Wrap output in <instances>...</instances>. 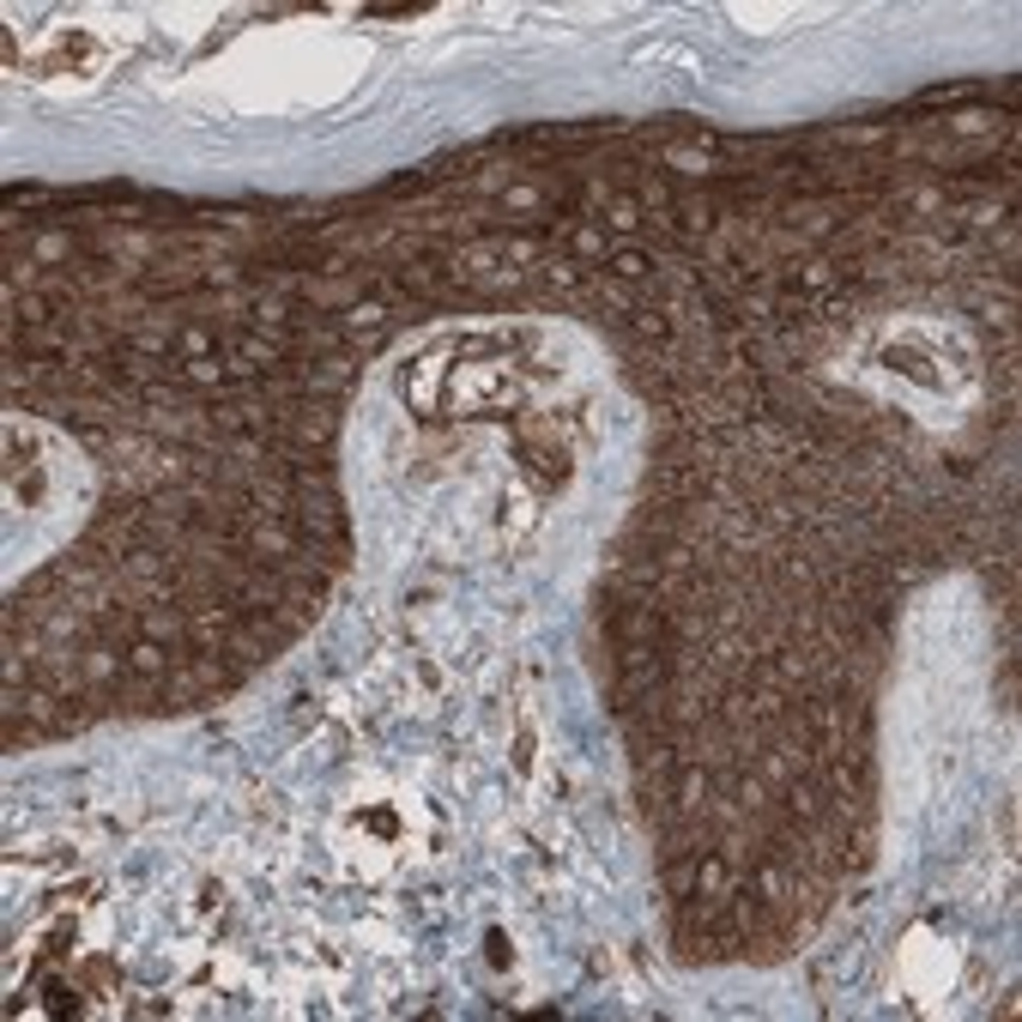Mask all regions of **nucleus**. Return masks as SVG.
I'll return each mask as SVG.
<instances>
[{
    "instance_id": "nucleus-1",
    "label": "nucleus",
    "mask_w": 1022,
    "mask_h": 1022,
    "mask_svg": "<svg viewBox=\"0 0 1022 1022\" xmlns=\"http://www.w3.org/2000/svg\"><path fill=\"white\" fill-rule=\"evenodd\" d=\"M279 430L284 436H296V442H327V436H333V411L327 406H303V411H284V418H279Z\"/></svg>"
}]
</instances>
